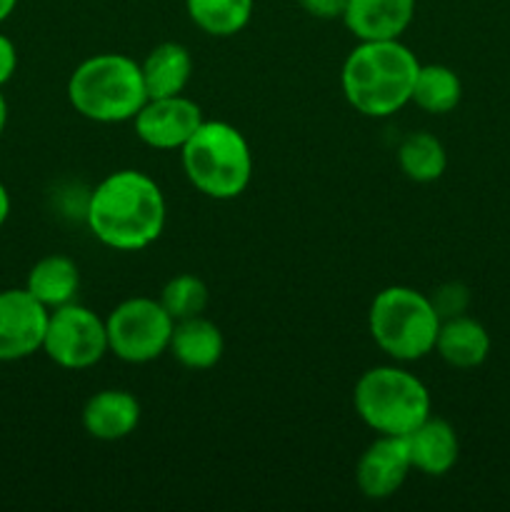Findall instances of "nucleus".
<instances>
[{
    "mask_svg": "<svg viewBox=\"0 0 510 512\" xmlns=\"http://www.w3.org/2000/svg\"><path fill=\"white\" fill-rule=\"evenodd\" d=\"M80 288V270L68 255H45L30 268L25 290L48 310L75 303Z\"/></svg>",
    "mask_w": 510,
    "mask_h": 512,
    "instance_id": "18",
    "label": "nucleus"
},
{
    "mask_svg": "<svg viewBox=\"0 0 510 512\" xmlns=\"http://www.w3.org/2000/svg\"><path fill=\"white\" fill-rule=\"evenodd\" d=\"M345 3H348V0H298L300 8L318 20L343 18Z\"/></svg>",
    "mask_w": 510,
    "mask_h": 512,
    "instance_id": "24",
    "label": "nucleus"
},
{
    "mask_svg": "<svg viewBox=\"0 0 510 512\" xmlns=\"http://www.w3.org/2000/svg\"><path fill=\"white\" fill-rule=\"evenodd\" d=\"M410 453V463L415 470L430 478H440V475L450 473L458 463L460 443L458 433L453 425L443 418H428L405 438Z\"/></svg>",
    "mask_w": 510,
    "mask_h": 512,
    "instance_id": "14",
    "label": "nucleus"
},
{
    "mask_svg": "<svg viewBox=\"0 0 510 512\" xmlns=\"http://www.w3.org/2000/svg\"><path fill=\"white\" fill-rule=\"evenodd\" d=\"M8 218H10V193L3 185V180H0V228H3Z\"/></svg>",
    "mask_w": 510,
    "mask_h": 512,
    "instance_id": "26",
    "label": "nucleus"
},
{
    "mask_svg": "<svg viewBox=\"0 0 510 512\" xmlns=\"http://www.w3.org/2000/svg\"><path fill=\"white\" fill-rule=\"evenodd\" d=\"M5 125H8V100L0 93V135L5 133Z\"/></svg>",
    "mask_w": 510,
    "mask_h": 512,
    "instance_id": "28",
    "label": "nucleus"
},
{
    "mask_svg": "<svg viewBox=\"0 0 510 512\" xmlns=\"http://www.w3.org/2000/svg\"><path fill=\"white\" fill-rule=\"evenodd\" d=\"M48 315L25 288L0 290V363H18L43 350Z\"/></svg>",
    "mask_w": 510,
    "mask_h": 512,
    "instance_id": "9",
    "label": "nucleus"
},
{
    "mask_svg": "<svg viewBox=\"0 0 510 512\" xmlns=\"http://www.w3.org/2000/svg\"><path fill=\"white\" fill-rule=\"evenodd\" d=\"M420 63L400 40H360L345 58L340 85L350 108L368 118H388L413 98Z\"/></svg>",
    "mask_w": 510,
    "mask_h": 512,
    "instance_id": "2",
    "label": "nucleus"
},
{
    "mask_svg": "<svg viewBox=\"0 0 510 512\" xmlns=\"http://www.w3.org/2000/svg\"><path fill=\"white\" fill-rule=\"evenodd\" d=\"M148 98L180 95L193 78V55L180 43H160L140 63Z\"/></svg>",
    "mask_w": 510,
    "mask_h": 512,
    "instance_id": "17",
    "label": "nucleus"
},
{
    "mask_svg": "<svg viewBox=\"0 0 510 512\" xmlns=\"http://www.w3.org/2000/svg\"><path fill=\"white\" fill-rule=\"evenodd\" d=\"M15 70H18V48L8 35L0 33V88L13 80Z\"/></svg>",
    "mask_w": 510,
    "mask_h": 512,
    "instance_id": "25",
    "label": "nucleus"
},
{
    "mask_svg": "<svg viewBox=\"0 0 510 512\" xmlns=\"http://www.w3.org/2000/svg\"><path fill=\"white\" fill-rule=\"evenodd\" d=\"M43 353L65 370L93 368L110 353L105 320L78 303L50 310Z\"/></svg>",
    "mask_w": 510,
    "mask_h": 512,
    "instance_id": "8",
    "label": "nucleus"
},
{
    "mask_svg": "<svg viewBox=\"0 0 510 512\" xmlns=\"http://www.w3.org/2000/svg\"><path fill=\"white\" fill-rule=\"evenodd\" d=\"M185 178L213 200H233L253 180V150L245 135L225 120H203L180 150Z\"/></svg>",
    "mask_w": 510,
    "mask_h": 512,
    "instance_id": "4",
    "label": "nucleus"
},
{
    "mask_svg": "<svg viewBox=\"0 0 510 512\" xmlns=\"http://www.w3.org/2000/svg\"><path fill=\"white\" fill-rule=\"evenodd\" d=\"M165 195L150 175L140 170H115L105 175L85 200V223L105 248L138 253L163 235Z\"/></svg>",
    "mask_w": 510,
    "mask_h": 512,
    "instance_id": "1",
    "label": "nucleus"
},
{
    "mask_svg": "<svg viewBox=\"0 0 510 512\" xmlns=\"http://www.w3.org/2000/svg\"><path fill=\"white\" fill-rule=\"evenodd\" d=\"M255 0H185L188 18L213 38H233L248 28Z\"/></svg>",
    "mask_w": 510,
    "mask_h": 512,
    "instance_id": "19",
    "label": "nucleus"
},
{
    "mask_svg": "<svg viewBox=\"0 0 510 512\" xmlns=\"http://www.w3.org/2000/svg\"><path fill=\"white\" fill-rule=\"evenodd\" d=\"M398 165L413 183H435L448 168V153L435 135L410 133L398 148Z\"/></svg>",
    "mask_w": 510,
    "mask_h": 512,
    "instance_id": "21",
    "label": "nucleus"
},
{
    "mask_svg": "<svg viewBox=\"0 0 510 512\" xmlns=\"http://www.w3.org/2000/svg\"><path fill=\"white\" fill-rule=\"evenodd\" d=\"M430 295L408 285H390L373 298L368 328L375 345L398 363H413L435 350L440 330Z\"/></svg>",
    "mask_w": 510,
    "mask_h": 512,
    "instance_id": "6",
    "label": "nucleus"
},
{
    "mask_svg": "<svg viewBox=\"0 0 510 512\" xmlns=\"http://www.w3.org/2000/svg\"><path fill=\"white\" fill-rule=\"evenodd\" d=\"M133 125L135 135L148 148L183 150V145L203 125V110L183 93L168 95V98H148L133 118Z\"/></svg>",
    "mask_w": 510,
    "mask_h": 512,
    "instance_id": "10",
    "label": "nucleus"
},
{
    "mask_svg": "<svg viewBox=\"0 0 510 512\" xmlns=\"http://www.w3.org/2000/svg\"><path fill=\"white\" fill-rule=\"evenodd\" d=\"M15 8H18V0H0V23H5L15 13Z\"/></svg>",
    "mask_w": 510,
    "mask_h": 512,
    "instance_id": "27",
    "label": "nucleus"
},
{
    "mask_svg": "<svg viewBox=\"0 0 510 512\" xmlns=\"http://www.w3.org/2000/svg\"><path fill=\"white\" fill-rule=\"evenodd\" d=\"M415 18V0H348L343 23L358 40H400Z\"/></svg>",
    "mask_w": 510,
    "mask_h": 512,
    "instance_id": "12",
    "label": "nucleus"
},
{
    "mask_svg": "<svg viewBox=\"0 0 510 512\" xmlns=\"http://www.w3.org/2000/svg\"><path fill=\"white\" fill-rule=\"evenodd\" d=\"M68 100L75 113L93 123L133 120L148 100L140 63L123 53H98L83 60L68 78Z\"/></svg>",
    "mask_w": 510,
    "mask_h": 512,
    "instance_id": "3",
    "label": "nucleus"
},
{
    "mask_svg": "<svg viewBox=\"0 0 510 512\" xmlns=\"http://www.w3.org/2000/svg\"><path fill=\"white\" fill-rule=\"evenodd\" d=\"M433 353H438L450 368H478L490 355V333L470 315L448 318L440 323Z\"/></svg>",
    "mask_w": 510,
    "mask_h": 512,
    "instance_id": "16",
    "label": "nucleus"
},
{
    "mask_svg": "<svg viewBox=\"0 0 510 512\" xmlns=\"http://www.w3.org/2000/svg\"><path fill=\"white\" fill-rule=\"evenodd\" d=\"M225 350L223 333L203 315L178 320L170 335L168 353L188 370H208L220 363Z\"/></svg>",
    "mask_w": 510,
    "mask_h": 512,
    "instance_id": "15",
    "label": "nucleus"
},
{
    "mask_svg": "<svg viewBox=\"0 0 510 512\" xmlns=\"http://www.w3.org/2000/svg\"><path fill=\"white\" fill-rule=\"evenodd\" d=\"M140 423V403L128 390H100L85 403L83 428L90 438L115 443L135 433Z\"/></svg>",
    "mask_w": 510,
    "mask_h": 512,
    "instance_id": "13",
    "label": "nucleus"
},
{
    "mask_svg": "<svg viewBox=\"0 0 510 512\" xmlns=\"http://www.w3.org/2000/svg\"><path fill=\"white\" fill-rule=\"evenodd\" d=\"M208 300V285L190 273L170 278L165 283L163 293H160V303H163V308L168 310L175 323L185 318H195V315H203L205 308H208Z\"/></svg>",
    "mask_w": 510,
    "mask_h": 512,
    "instance_id": "22",
    "label": "nucleus"
},
{
    "mask_svg": "<svg viewBox=\"0 0 510 512\" xmlns=\"http://www.w3.org/2000/svg\"><path fill=\"white\" fill-rule=\"evenodd\" d=\"M108 348L115 358L130 365L153 363L168 353L175 320L155 298H128L105 318Z\"/></svg>",
    "mask_w": 510,
    "mask_h": 512,
    "instance_id": "7",
    "label": "nucleus"
},
{
    "mask_svg": "<svg viewBox=\"0 0 510 512\" xmlns=\"http://www.w3.org/2000/svg\"><path fill=\"white\" fill-rule=\"evenodd\" d=\"M430 303H433L435 313L440 315V320H448V318H458V315H465L470 305V290L468 285L458 283H443L440 288L433 290L430 295Z\"/></svg>",
    "mask_w": 510,
    "mask_h": 512,
    "instance_id": "23",
    "label": "nucleus"
},
{
    "mask_svg": "<svg viewBox=\"0 0 510 512\" xmlns=\"http://www.w3.org/2000/svg\"><path fill=\"white\" fill-rule=\"evenodd\" d=\"M460 98H463V83L453 68L438 63L420 65L410 103L418 105L423 113L445 115L458 108Z\"/></svg>",
    "mask_w": 510,
    "mask_h": 512,
    "instance_id": "20",
    "label": "nucleus"
},
{
    "mask_svg": "<svg viewBox=\"0 0 510 512\" xmlns=\"http://www.w3.org/2000/svg\"><path fill=\"white\" fill-rule=\"evenodd\" d=\"M353 405L373 433L393 438H408L433 408L423 380L398 365L365 370L355 383Z\"/></svg>",
    "mask_w": 510,
    "mask_h": 512,
    "instance_id": "5",
    "label": "nucleus"
},
{
    "mask_svg": "<svg viewBox=\"0 0 510 512\" xmlns=\"http://www.w3.org/2000/svg\"><path fill=\"white\" fill-rule=\"evenodd\" d=\"M410 470H413V463H410L405 438L378 435V440L365 448L355 465V483L365 498L385 500L393 498L403 488Z\"/></svg>",
    "mask_w": 510,
    "mask_h": 512,
    "instance_id": "11",
    "label": "nucleus"
}]
</instances>
